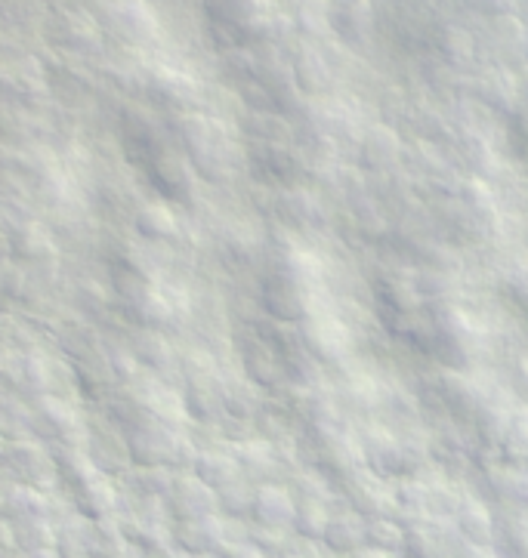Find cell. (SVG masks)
<instances>
[{"label":"cell","instance_id":"cell-1","mask_svg":"<svg viewBox=\"0 0 528 558\" xmlns=\"http://www.w3.org/2000/svg\"><path fill=\"white\" fill-rule=\"evenodd\" d=\"M266 306L278 318H300L306 315V293L297 275H278L266 284Z\"/></svg>","mask_w":528,"mask_h":558},{"label":"cell","instance_id":"cell-2","mask_svg":"<svg viewBox=\"0 0 528 558\" xmlns=\"http://www.w3.org/2000/svg\"><path fill=\"white\" fill-rule=\"evenodd\" d=\"M170 503L176 515L201 518L214 509V494H210L207 481L201 478H180V481H173V488H170Z\"/></svg>","mask_w":528,"mask_h":558},{"label":"cell","instance_id":"cell-3","mask_svg":"<svg viewBox=\"0 0 528 558\" xmlns=\"http://www.w3.org/2000/svg\"><path fill=\"white\" fill-rule=\"evenodd\" d=\"M254 515L263 522V528H281V525H291L294 522L297 506H294V500H291L288 491H281L275 485H266L254 497Z\"/></svg>","mask_w":528,"mask_h":558},{"label":"cell","instance_id":"cell-4","mask_svg":"<svg viewBox=\"0 0 528 558\" xmlns=\"http://www.w3.org/2000/svg\"><path fill=\"white\" fill-rule=\"evenodd\" d=\"M457 528H461L464 537L473 540L476 546L491 543V534H495V528H491V515L476 500H467L461 509H457Z\"/></svg>","mask_w":528,"mask_h":558},{"label":"cell","instance_id":"cell-5","mask_svg":"<svg viewBox=\"0 0 528 558\" xmlns=\"http://www.w3.org/2000/svg\"><path fill=\"white\" fill-rule=\"evenodd\" d=\"M180 543L183 549H192V552H204L214 543H220V525L214 522L210 515H201V518H186L183 528H180Z\"/></svg>","mask_w":528,"mask_h":558},{"label":"cell","instance_id":"cell-6","mask_svg":"<svg viewBox=\"0 0 528 558\" xmlns=\"http://www.w3.org/2000/svg\"><path fill=\"white\" fill-rule=\"evenodd\" d=\"M325 540L334 546V549H359L365 543V525L359 522L356 515H334L328 522V531H325Z\"/></svg>","mask_w":528,"mask_h":558},{"label":"cell","instance_id":"cell-7","mask_svg":"<svg viewBox=\"0 0 528 558\" xmlns=\"http://www.w3.org/2000/svg\"><path fill=\"white\" fill-rule=\"evenodd\" d=\"M136 226H139V232L149 235V238H155V241L176 235V219H173L170 207H164V204H149V207L139 210Z\"/></svg>","mask_w":528,"mask_h":558},{"label":"cell","instance_id":"cell-8","mask_svg":"<svg viewBox=\"0 0 528 558\" xmlns=\"http://www.w3.org/2000/svg\"><path fill=\"white\" fill-rule=\"evenodd\" d=\"M294 522H297V528H300L309 540H312V537H325L328 522H331V515H328V509H325V500H319V497H306V503L297 506Z\"/></svg>","mask_w":528,"mask_h":558},{"label":"cell","instance_id":"cell-9","mask_svg":"<svg viewBox=\"0 0 528 558\" xmlns=\"http://www.w3.org/2000/svg\"><path fill=\"white\" fill-rule=\"evenodd\" d=\"M396 158H399V139L390 130L377 127L365 139V161L374 164V167H386V164H393Z\"/></svg>","mask_w":528,"mask_h":558},{"label":"cell","instance_id":"cell-10","mask_svg":"<svg viewBox=\"0 0 528 558\" xmlns=\"http://www.w3.org/2000/svg\"><path fill=\"white\" fill-rule=\"evenodd\" d=\"M235 469H238L235 460L226 457V454H204L198 460V478L207 481V485H217V488L235 481Z\"/></svg>","mask_w":528,"mask_h":558},{"label":"cell","instance_id":"cell-11","mask_svg":"<svg viewBox=\"0 0 528 558\" xmlns=\"http://www.w3.org/2000/svg\"><path fill=\"white\" fill-rule=\"evenodd\" d=\"M365 543H374L377 549H396V546H405V531L390 522V518H371V522L365 525Z\"/></svg>","mask_w":528,"mask_h":558},{"label":"cell","instance_id":"cell-12","mask_svg":"<svg viewBox=\"0 0 528 558\" xmlns=\"http://www.w3.org/2000/svg\"><path fill=\"white\" fill-rule=\"evenodd\" d=\"M405 546L414 558H439L442 555V537L430 531L427 525H414L405 534Z\"/></svg>","mask_w":528,"mask_h":558},{"label":"cell","instance_id":"cell-13","mask_svg":"<svg viewBox=\"0 0 528 558\" xmlns=\"http://www.w3.org/2000/svg\"><path fill=\"white\" fill-rule=\"evenodd\" d=\"M16 247H19V253L28 256V259H47V256L56 253L50 235H47L41 226H28V229H22L19 238H16Z\"/></svg>","mask_w":528,"mask_h":558},{"label":"cell","instance_id":"cell-14","mask_svg":"<svg viewBox=\"0 0 528 558\" xmlns=\"http://www.w3.org/2000/svg\"><path fill=\"white\" fill-rule=\"evenodd\" d=\"M352 500H359V509L362 512H380V500H386V491L380 488V481L362 475L356 478V485H352Z\"/></svg>","mask_w":528,"mask_h":558},{"label":"cell","instance_id":"cell-15","mask_svg":"<svg viewBox=\"0 0 528 558\" xmlns=\"http://www.w3.org/2000/svg\"><path fill=\"white\" fill-rule=\"evenodd\" d=\"M248 374L257 383H275L281 377V367H278V361L266 349H260V355H254V352L248 355Z\"/></svg>","mask_w":528,"mask_h":558},{"label":"cell","instance_id":"cell-16","mask_svg":"<svg viewBox=\"0 0 528 558\" xmlns=\"http://www.w3.org/2000/svg\"><path fill=\"white\" fill-rule=\"evenodd\" d=\"M16 540L25 546V549H47L50 543V531L41 518H25V528L16 531Z\"/></svg>","mask_w":528,"mask_h":558},{"label":"cell","instance_id":"cell-17","mask_svg":"<svg viewBox=\"0 0 528 558\" xmlns=\"http://www.w3.org/2000/svg\"><path fill=\"white\" fill-rule=\"evenodd\" d=\"M507 543L513 555L528 558V515H516L513 525L507 528Z\"/></svg>","mask_w":528,"mask_h":558},{"label":"cell","instance_id":"cell-18","mask_svg":"<svg viewBox=\"0 0 528 558\" xmlns=\"http://www.w3.org/2000/svg\"><path fill=\"white\" fill-rule=\"evenodd\" d=\"M278 558H319V552L312 549V543L297 540V543H281V555Z\"/></svg>","mask_w":528,"mask_h":558},{"label":"cell","instance_id":"cell-19","mask_svg":"<svg viewBox=\"0 0 528 558\" xmlns=\"http://www.w3.org/2000/svg\"><path fill=\"white\" fill-rule=\"evenodd\" d=\"M16 528L7 525V522H0V555H10L16 549Z\"/></svg>","mask_w":528,"mask_h":558},{"label":"cell","instance_id":"cell-20","mask_svg":"<svg viewBox=\"0 0 528 558\" xmlns=\"http://www.w3.org/2000/svg\"><path fill=\"white\" fill-rule=\"evenodd\" d=\"M226 558H263L254 546H244V543H238V546H229L226 549Z\"/></svg>","mask_w":528,"mask_h":558},{"label":"cell","instance_id":"cell-21","mask_svg":"<svg viewBox=\"0 0 528 558\" xmlns=\"http://www.w3.org/2000/svg\"><path fill=\"white\" fill-rule=\"evenodd\" d=\"M16 558H56V555L47 549H22V555H16Z\"/></svg>","mask_w":528,"mask_h":558},{"label":"cell","instance_id":"cell-22","mask_svg":"<svg viewBox=\"0 0 528 558\" xmlns=\"http://www.w3.org/2000/svg\"><path fill=\"white\" fill-rule=\"evenodd\" d=\"M356 558H390V555H386V549H377L374 546V549H359Z\"/></svg>","mask_w":528,"mask_h":558},{"label":"cell","instance_id":"cell-23","mask_svg":"<svg viewBox=\"0 0 528 558\" xmlns=\"http://www.w3.org/2000/svg\"><path fill=\"white\" fill-rule=\"evenodd\" d=\"M149 558H180V555H176V552H170V549H164V546H158Z\"/></svg>","mask_w":528,"mask_h":558},{"label":"cell","instance_id":"cell-24","mask_svg":"<svg viewBox=\"0 0 528 558\" xmlns=\"http://www.w3.org/2000/svg\"><path fill=\"white\" fill-rule=\"evenodd\" d=\"M519 383L528 389V361H522V364H519Z\"/></svg>","mask_w":528,"mask_h":558}]
</instances>
